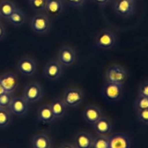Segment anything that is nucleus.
<instances>
[{
	"label": "nucleus",
	"mask_w": 148,
	"mask_h": 148,
	"mask_svg": "<svg viewBox=\"0 0 148 148\" xmlns=\"http://www.w3.org/2000/svg\"><path fill=\"white\" fill-rule=\"evenodd\" d=\"M116 43V36L108 30H102L98 33L94 40L95 47L101 50H111L115 47Z\"/></svg>",
	"instance_id": "obj_1"
},
{
	"label": "nucleus",
	"mask_w": 148,
	"mask_h": 148,
	"mask_svg": "<svg viewBox=\"0 0 148 148\" xmlns=\"http://www.w3.org/2000/svg\"><path fill=\"white\" fill-rule=\"evenodd\" d=\"M106 82L124 85L127 79V72L120 65H111L106 69L104 75Z\"/></svg>",
	"instance_id": "obj_2"
},
{
	"label": "nucleus",
	"mask_w": 148,
	"mask_h": 148,
	"mask_svg": "<svg viewBox=\"0 0 148 148\" xmlns=\"http://www.w3.org/2000/svg\"><path fill=\"white\" fill-rule=\"evenodd\" d=\"M124 93V85L112 82H106L102 88V95L111 102L120 101Z\"/></svg>",
	"instance_id": "obj_3"
},
{
	"label": "nucleus",
	"mask_w": 148,
	"mask_h": 148,
	"mask_svg": "<svg viewBox=\"0 0 148 148\" xmlns=\"http://www.w3.org/2000/svg\"><path fill=\"white\" fill-rule=\"evenodd\" d=\"M30 27L33 32L38 34H46L51 28L49 18L44 14H36L30 20Z\"/></svg>",
	"instance_id": "obj_4"
},
{
	"label": "nucleus",
	"mask_w": 148,
	"mask_h": 148,
	"mask_svg": "<svg viewBox=\"0 0 148 148\" xmlns=\"http://www.w3.org/2000/svg\"><path fill=\"white\" fill-rule=\"evenodd\" d=\"M43 89L40 84L31 82L27 84L23 90V97L29 103H36L42 100Z\"/></svg>",
	"instance_id": "obj_5"
},
{
	"label": "nucleus",
	"mask_w": 148,
	"mask_h": 148,
	"mask_svg": "<svg viewBox=\"0 0 148 148\" xmlns=\"http://www.w3.org/2000/svg\"><path fill=\"white\" fill-rule=\"evenodd\" d=\"M84 93L82 90L76 88H69L65 91L62 101L66 107H77L84 101Z\"/></svg>",
	"instance_id": "obj_6"
},
{
	"label": "nucleus",
	"mask_w": 148,
	"mask_h": 148,
	"mask_svg": "<svg viewBox=\"0 0 148 148\" xmlns=\"http://www.w3.org/2000/svg\"><path fill=\"white\" fill-rule=\"evenodd\" d=\"M63 73L64 66L57 60L47 62L43 70V77L51 81H56L60 79Z\"/></svg>",
	"instance_id": "obj_7"
},
{
	"label": "nucleus",
	"mask_w": 148,
	"mask_h": 148,
	"mask_svg": "<svg viewBox=\"0 0 148 148\" xmlns=\"http://www.w3.org/2000/svg\"><path fill=\"white\" fill-rule=\"evenodd\" d=\"M114 9L116 14L120 17H131L136 11L135 0H116Z\"/></svg>",
	"instance_id": "obj_8"
},
{
	"label": "nucleus",
	"mask_w": 148,
	"mask_h": 148,
	"mask_svg": "<svg viewBox=\"0 0 148 148\" xmlns=\"http://www.w3.org/2000/svg\"><path fill=\"white\" fill-rule=\"evenodd\" d=\"M29 108L30 103L23 96H17L12 98L9 110L17 116L24 117L28 112Z\"/></svg>",
	"instance_id": "obj_9"
},
{
	"label": "nucleus",
	"mask_w": 148,
	"mask_h": 148,
	"mask_svg": "<svg viewBox=\"0 0 148 148\" xmlns=\"http://www.w3.org/2000/svg\"><path fill=\"white\" fill-rule=\"evenodd\" d=\"M56 60L64 67L70 66L75 63L77 60V53L70 46H64L59 50Z\"/></svg>",
	"instance_id": "obj_10"
},
{
	"label": "nucleus",
	"mask_w": 148,
	"mask_h": 148,
	"mask_svg": "<svg viewBox=\"0 0 148 148\" xmlns=\"http://www.w3.org/2000/svg\"><path fill=\"white\" fill-rule=\"evenodd\" d=\"M109 148H131L132 140L128 134L117 132L108 136Z\"/></svg>",
	"instance_id": "obj_11"
},
{
	"label": "nucleus",
	"mask_w": 148,
	"mask_h": 148,
	"mask_svg": "<svg viewBox=\"0 0 148 148\" xmlns=\"http://www.w3.org/2000/svg\"><path fill=\"white\" fill-rule=\"evenodd\" d=\"M0 82L5 91L12 94L18 87V79L17 75L13 72H7L0 76Z\"/></svg>",
	"instance_id": "obj_12"
},
{
	"label": "nucleus",
	"mask_w": 148,
	"mask_h": 148,
	"mask_svg": "<svg viewBox=\"0 0 148 148\" xmlns=\"http://www.w3.org/2000/svg\"><path fill=\"white\" fill-rule=\"evenodd\" d=\"M17 71L23 76H31L36 71V62L30 57L23 58L17 64Z\"/></svg>",
	"instance_id": "obj_13"
},
{
	"label": "nucleus",
	"mask_w": 148,
	"mask_h": 148,
	"mask_svg": "<svg viewBox=\"0 0 148 148\" xmlns=\"http://www.w3.org/2000/svg\"><path fill=\"white\" fill-rule=\"evenodd\" d=\"M103 116L101 109L96 106L94 105H90L85 107L82 112L83 119L91 125H93L98 120H99Z\"/></svg>",
	"instance_id": "obj_14"
},
{
	"label": "nucleus",
	"mask_w": 148,
	"mask_h": 148,
	"mask_svg": "<svg viewBox=\"0 0 148 148\" xmlns=\"http://www.w3.org/2000/svg\"><path fill=\"white\" fill-rule=\"evenodd\" d=\"M37 120L43 124H51L56 121L49 104H44L40 106L37 112Z\"/></svg>",
	"instance_id": "obj_15"
},
{
	"label": "nucleus",
	"mask_w": 148,
	"mask_h": 148,
	"mask_svg": "<svg viewBox=\"0 0 148 148\" xmlns=\"http://www.w3.org/2000/svg\"><path fill=\"white\" fill-rule=\"evenodd\" d=\"M93 130L97 134L102 136H108L112 130V124L106 117L103 116L93 124Z\"/></svg>",
	"instance_id": "obj_16"
},
{
	"label": "nucleus",
	"mask_w": 148,
	"mask_h": 148,
	"mask_svg": "<svg viewBox=\"0 0 148 148\" xmlns=\"http://www.w3.org/2000/svg\"><path fill=\"white\" fill-rule=\"evenodd\" d=\"M93 138L88 133L81 132L75 137V147L76 148H91Z\"/></svg>",
	"instance_id": "obj_17"
},
{
	"label": "nucleus",
	"mask_w": 148,
	"mask_h": 148,
	"mask_svg": "<svg viewBox=\"0 0 148 148\" xmlns=\"http://www.w3.org/2000/svg\"><path fill=\"white\" fill-rule=\"evenodd\" d=\"M45 10L51 16H59L64 10L63 3L61 0H47Z\"/></svg>",
	"instance_id": "obj_18"
},
{
	"label": "nucleus",
	"mask_w": 148,
	"mask_h": 148,
	"mask_svg": "<svg viewBox=\"0 0 148 148\" xmlns=\"http://www.w3.org/2000/svg\"><path fill=\"white\" fill-rule=\"evenodd\" d=\"M50 107L51 108V111L54 115L56 119H60L64 116L65 114L66 109V106L60 98H56L53 100L50 104Z\"/></svg>",
	"instance_id": "obj_19"
},
{
	"label": "nucleus",
	"mask_w": 148,
	"mask_h": 148,
	"mask_svg": "<svg viewBox=\"0 0 148 148\" xmlns=\"http://www.w3.org/2000/svg\"><path fill=\"white\" fill-rule=\"evenodd\" d=\"M32 147L33 148H51V142L46 134H38L33 137Z\"/></svg>",
	"instance_id": "obj_20"
},
{
	"label": "nucleus",
	"mask_w": 148,
	"mask_h": 148,
	"mask_svg": "<svg viewBox=\"0 0 148 148\" xmlns=\"http://www.w3.org/2000/svg\"><path fill=\"white\" fill-rule=\"evenodd\" d=\"M7 20L13 25L20 26L24 24L25 21L26 20V17L25 14L23 11L16 8Z\"/></svg>",
	"instance_id": "obj_21"
},
{
	"label": "nucleus",
	"mask_w": 148,
	"mask_h": 148,
	"mask_svg": "<svg viewBox=\"0 0 148 148\" xmlns=\"http://www.w3.org/2000/svg\"><path fill=\"white\" fill-rule=\"evenodd\" d=\"M15 9L16 7L14 3L9 1V0H3L0 2V14H1V17L7 19V20Z\"/></svg>",
	"instance_id": "obj_22"
},
{
	"label": "nucleus",
	"mask_w": 148,
	"mask_h": 148,
	"mask_svg": "<svg viewBox=\"0 0 148 148\" xmlns=\"http://www.w3.org/2000/svg\"><path fill=\"white\" fill-rule=\"evenodd\" d=\"M91 148H109V138L108 136L98 135L93 138Z\"/></svg>",
	"instance_id": "obj_23"
},
{
	"label": "nucleus",
	"mask_w": 148,
	"mask_h": 148,
	"mask_svg": "<svg viewBox=\"0 0 148 148\" xmlns=\"http://www.w3.org/2000/svg\"><path fill=\"white\" fill-rule=\"evenodd\" d=\"M12 113L6 108H0V128H4L10 124L12 119Z\"/></svg>",
	"instance_id": "obj_24"
},
{
	"label": "nucleus",
	"mask_w": 148,
	"mask_h": 148,
	"mask_svg": "<svg viewBox=\"0 0 148 148\" xmlns=\"http://www.w3.org/2000/svg\"><path fill=\"white\" fill-rule=\"evenodd\" d=\"M134 108L137 111L148 109V98L147 97L138 95L134 102Z\"/></svg>",
	"instance_id": "obj_25"
},
{
	"label": "nucleus",
	"mask_w": 148,
	"mask_h": 148,
	"mask_svg": "<svg viewBox=\"0 0 148 148\" xmlns=\"http://www.w3.org/2000/svg\"><path fill=\"white\" fill-rule=\"evenodd\" d=\"M12 95L9 92H4L0 95V108H9L10 103L12 101Z\"/></svg>",
	"instance_id": "obj_26"
},
{
	"label": "nucleus",
	"mask_w": 148,
	"mask_h": 148,
	"mask_svg": "<svg viewBox=\"0 0 148 148\" xmlns=\"http://www.w3.org/2000/svg\"><path fill=\"white\" fill-rule=\"evenodd\" d=\"M47 0H30L29 4L32 9L37 12H41L46 8Z\"/></svg>",
	"instance_id": "obj_27"
},
{
	"label": "nucleus",
	"mask_w": 148,
	"mask_h": 148,
	"mask_svg": "<svg viewBox=\"0 0 148 148\" xmlns=\"http://www.w3.org/2000/svg\"><path fill=\"white\" fill-rule=\"evenodd\" d=\"M137 116L140 122L148 125V109L137 111Z\"/></svg>",
	"instance_id": "obj_28"
},
{
	"label": "nucleus",
	"mask_w": 148,
	"mask_h": 148,
	"mask_svg": "<svg viewBox=\"0 0 148 148\" xmlns=\"http://www.w3.org/2000/svg\"><path fill=\"white\" fill-rule=\"evenodd\" d=\"M138 95H142V96L148 98V82H145L140 85L138 90Z\"/></svg>",
	"instance_id": "obj_29"
},
{
	"label": "nucleus",
	"mask_w": 148,
	"mask_h": 148,
	"mask_svg": "<svg viewBox=\"0 0 148 148\" xmlns=\"http://www.w3.org/2000/svg\"><path fill=\"white\" fill-rule=\"evenodd\" d=\"M69 6L72 7H80L83 5L85 0H65Z\"/></svg>",
	"instance_id": "obj_30"
},
{
	"label": "nucleus",
	"mask_w": 148,
	"mask_h": 148,
	"mask_svg": "<svg viewBox=\"0 0 148 148\" xmlns=\"http://www.w3.org/2000/svg\"><path fill=\"white\" fill-rule=\"evenodd\" d=\"M92 1L96 3V4H98V5L105 6L106 4L109 2L110 0H92Z\"/></svg>",
	"instance_id": "obj_31"
},
{
	"label": "nucleus",
	"mask_w": 148,
	"mask_h": 148,
	"mask_svg": "<svg viewBox=\"0 0 148 148\" xmlns=\"http://www.w3.org/2000/svg\"><path fill=\"white\" fill-rule=\"evenodd\" d=\"M4 35H5V29H4V25L1 24V23H0V40L3 38Z\"/></svg>",
	"instance_id": "obj_32"
},
{
	"label": "nucleus",
	"mask_w": 148,
	"mask_h": 148,
	"mask_svg": "<svg viewBox=\"0 0 148 148\" xmlns=\"http://www.w3.org/2000/svg\"><path fill=\"white\" fill-rule=\"evenodd\" d=\"M59 148H76V147L73 146L72 145L69 144V143H64L61 145V147Z\"/></svg>",
	"instance_id": "obj_33"
},
{
	"label": "nucleus",
	"mask_w": 148,
	"mask_h": 148,
	"mask_svg": "<svg viewBox=\"0 0 148 148\" xmlns=\"http://www.w3.org/2000/svg\"><path fill=\"white\" fill-rule=\"evenodd\" d=\"M5 90H4V88H3L2 85L1 84V82H0V95H1L2 93H4V92H5Z\"/></svg>",
	"instance_id": "obj_34"
},
{
	"label": "nucleus",
	"mask_w": 148,
	"mask_h": 148,
	"mask_svg": "<svg viewBox=\"0 0 148 148\" xmlns=\"http://www.w3.org/2000/svg\"><path fill=\"white\" fill-rule=\"evenodd\" d=\"M1 14H0V19H1Z\"/></svg>",
	"instance_id": "obj_35"
},
{
	"label": "nucleus",
	"mask_w": 148,
	"mask_h": 148,
	"mask_svg": "<svg viewBox=\"0 0 148 148\" xmlns=\"http://www.w3.org/2000/svg\"><path fill=\"white\" fill-rule=\"evenodd\" d=\"M1 1H3V0H0V2H1Z\"/></svg>",
	"instance_id": "obj_36"
},
{
	"label": "nucleus",
	"mask_w": 148,
	"mask_h": 148,
	"mask_svg": "<svg viewBox=\"0 0 148 148\" xmlns=\"http://www.w3.org/2000/svg\"><path fill=\"white\" fill-rule=\"evenodd\" d=\"M28 1H30V0H28Z\"/></svg>",
	"instance_id": "obj_37"
}]
</instances>
